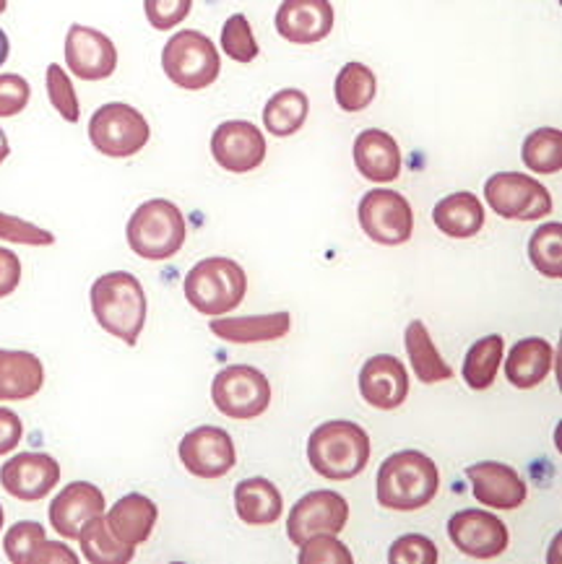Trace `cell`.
Here are the masks:
<instances>
[{"mask_svg": "<svg viewBox=\"0 0 562 564\" xmlns=\"http://www.w3.org/2000/svg\"><path fill=\"white\" fill-rule=\"evenodd\" d=\"M147 292L133 273L112 271L91 284V313L107 334L136 346L147 325Z\"/></svg>", "mask_w": 562, "mask_h": 564, "instance_id": "6da1fadb", "label": "cell"}, {"mask_svg": "<svg viewBox=\"0 0 562 564\" xmlns=\"http://www.w3.org/2000/svg\"><path fill=\"white\" fill-rule=\"evenodd\" d=\"M441 489L435 460L420 451H401L378 468V502L386 510L414 512L428 508Z\"/></svg>", "mask_w": 562, "mask_h": 564, "instance_id": "7a4b0ae2", "label": "cell"}, {"mask_svg": "<svg viewBox=\"0 0 562 564\" xmlns=\"http://www.w3.org/2000/svg\"><path fill=\"white\" fill-rule=\"evenodd\" d=\"M307 460L313 471L328 481H349L367 468L370 435L347 419L315 426L307 440Z\"/></svg>", "mask_w": 562, "mask_h": 564, "instance_id": "3957f363", "label": "cell"}, {"mask_svg": "<svg viewBox=\"0 0 562 564\" xmlns=\"http://www.w3.org/2000/svg\"><path fill=\"white\" fill-rule=\"evenodd\" d=\"M183 289L193 310L219 317L240 307L248 292V276L233 258H206L187 271Z\"/></svg>", "mask_w": 562, "mask_h": 564, "instance_id": "277c9868", "label": "cell"}, {"mask_svg": "<svg viewBox=\"0 0 562 564\" xmlns=\"http://www.w3.org/2000/svg\"><path fill=\"white\" fill-rule=\"evenodd\" d=\"M185 216L167 198H151L136 208L126 227V240L143 260H167L185 245Z\"/></svg>", "mask_w": 562, "mask_h": 564, "instance_id": "5b68a950", "label": "cell"}, {"mask_svg": "<svg viewBox=\"0 0 562 564\" xmlns=\"http://www.w3.org/2000/svg\"><path fill=\"white\" fill-rule=\"evenodd\" d=\"M162 68L164 76L180 89H208L221 74L219 50L206 34L196 32V29H183V32L172 34L164 45Z\"/></svg>", "mask_w": 562, "mask_h": 564, "instance_id": "8992f818", "label": "cell"}, {"mask_svg": "<svg viewBox=\"0 0 562 564\" xmlns=\"http://www.w3.org/2000/svg\"><path fill=\"white\" fill-rule=\"evenodd\" d=\"M151 139V128L136 107L107 102L91 115L89 141L99 154L112 159L136 156Z\"/></svg>", "mask_w": 562, "mask_h": 564, "instance_id": "52a82bcc", "label": "cell"}, {"mask_svg": "<svg viewBox=\"0 0 562 564\" xmlns=\"http://www.w3.org/2000/svg\"><path fill=\"white\" fill-rule=\"evenodd\" d=\"M212 401L221 414L235 422L258 419L271 403V382L250 365H233L212 382Z\"/></svg>", "mask_w": 562, "mask_h": 564, "instance_id": "ba28073f", "label": "cell"}, {"mask_svg": "<svg viewBox=\"0 0 562 564\" xmlns=\"http://www.w3.org/2000/svg\"><path fill=\"white\" fill-rule=\"evenodd\" d=\"M485 198L500 219L537 221L552 214V195L523 172H497L485 183Z\"/></svg>", "mask_w": 562, "mask_h": 564, "instance_id": "9c48e42d", "label": "cell"}, {"mask_svg": "<svg viewBox=\"0 0 562 564\" xmlns=\"http://www.w3.org/2000/svg\"><path fill=\"white\" fill-rule=\"evenodd\" d=\"M357 216L359 227L372 242L396 248V245L412 240L414 212L401 193L386 191V187L365 193L357 206Z\"/></svg>", "mask_w": 562, "mask_h": 564, "instance_id": "30bf717a", "label": "cell"}, {"mask_svg": "<svg viewBox=\"0 0 562 564\" xmlns=\"http://www.w3.org/2000/svg\"><path fill=\"white\" fill-rule=\"evenodd\" d=\"M177 453L185 471L206 481L227 476L237 463V451L229 432L212 424L187 432V435L180 440Z\"/></svg>", "mask_w": 562, "mask_h": 564, "instance_id": "8fae6325", "label": "cell"}, {"mask_svg": "<svg viewBox=\"0 0 562 564\" xmlns=\"http://www.w3.org/2000/svg\"><path fill=\"white\" fill-rule=\"evenodd\" d=\"M349 520V502L344 500L338 491L318 489L310 491L302 500L294 505L287 520V536L294 546L305 544L310 536H318V533H336L344 531Z\"/></svg>", "mask_w": 562, "mask_h": 564, "instance_id": "7c38bea8", "label": "cell"}, {"mask_svg": "<svg viewBox=\"0 0 562 564\" xmlns=\"http://www.w3.org/2000/svg\"><path fill=\"white\" fill-rule=\"evenodd\" d=\"M448 539L472 560H495L510 544L506 523L487 510H458L448 520Z\"/></svg>", "mask_w": 562, "mask_h": 564, "instance_id": "4fadbf2b", "label": "cell"}, {"mask_svg": "<svg viewBox=\"0 0 562 564\" xmlns=\"http://www.w3.org/2000/svg\"><path fill=\"white\" fill-rule=\"evenodd\" d=\"M66 65L82 82H105L118 68V47L99 29L71 24L66 34Z\"/></svg>", "mask_w": 562, "mask_h": 564, "instance_id": "5bb4252c", "label": "cell"}, {"mask_svg": "<svg viewBox=\"0 0 562 564\" xmlns=\"http://www.w3.org/2000/svg\"><path fill=\"white\" fill-rule=\"evenodd\" d=\"M212 156L221 170L245 175L263 164L266 139L261 128L248 120H227L214 130Z\"/></svg>", "mask_w": 562, "mask_h": 564, "instance_id": "9a60e30c", "label": "cell"}, {"mask_svg": "<svg viewBox=\"0 0 562 564\" xmlns=\"http://www.w3.org/2000/svg\"><path fill=\"white\" fill-rule=\"evenodd\" d=\"M61 481V466L47 453H19L0 468V487L21 502L45 500Z\"/></svg>", "mask_w": 562, "mask_h": 564, "instance_id": "2e32d148", "label": "cell"}, {"mask_svg": "<svg viewBox=\"0 0 562 564\" xmlns=\"http://www.w3.org/2000/svg\"><path fill=\"white\" fill-rule=\"evenodd\" d=\"M359 393L372 409H399L409 395V375L403 361L391 354H378V357L367 359L359 370Z\"/></svg>", "mask_w": 562, "mask_h": 564, "instance_id": "e0dca14e", "label": "cell"}, {"mask_svg": "<svg viewBox=\"0 0 562 564\" xmlns=\"http://www.w3.org/2000/svg\"><path fill=\"white\" fill-rule=\"evenodd\" d=\"M334 29L331 0H284L277 11V32L292 45H315Z\"/></svg>", "mask_w": 562, "mask_h": 564, "instance_id": "ac0fdd59", "label": "cell"}, {"mask_svg": "<svg viewBox=\"0 0 562 564\" xmlns=\"http://www.w3.org/2000/svg\"><path fill=\"white\" fill-rule=\"evenodd\" d=\"M468 481H472L474 497L477 502L487 505L493 510H516L526 502V484L518 476L516 468L508 463L497 460H482L466 468Z\"/></svg>", "mask_w": 562, "mask_h": 564, "instance_id": "d6986e66", "label": "cell"}, {"mask_svg": "<svg viewBox=\"0 0 562 564\" xmlns=\"http://www.w3.org/2000/svg\"><path fill=\"white\" fill-rule=\"evenodd\" d=\"M97 516H105V495L102 489H97L89 481L68 484L50 502V523L68 541H76L82 528Z\"/></svg>", "mask_w": 562, "mask_h": 564, "instance_id": "ffe728a7", "label": "cell"}, {"mask_svg": "<svg viewBox=\"0 0 562 564\" xmlns=\"http://www.w3.org/2000/svg\"><path fill=\"white\" fill-rule=\"evenodd\" d=\"M355 164L370 183H393L401 175L399 143L380 128L363 130L355 139Z\"/></svg>", "mask_w": 562, "mask_h": 564, "instance_id": "44dd1931", "label": "cell"}, {"mask_svg": "<svg viewBox=\"0 0 562 564\" xmlns=\"http://www.w3.org/2000/svg\"><path fill=\"white\" fill-rule=\"evenodd\" d=\"M212 334L227 344H266L279 341L290 334V313L250 315V317H214L208 323Z\"/></svg>", "mask_w": 562, "mask_h": 564, "instance_id": "7402d4cb", "label": "cell"}, {"mask_svg": "<svg viewBox=\"0 0 562 564\" xmlns=\"http://www.w3.org/2000/svg\"><path fill=\"white\" fill-rule=\"evenodd\" d=\"M554 370V349L544 338H523L506 357V378L518 390H531Z\"/></svg>", "mask_w": 562, "mask_h": 564, "instance_id": "603a6c76", "label": "cell"}, {"mask_svg": "<svg viewBox=\"0 0 562 564\" xmlns=\"http://www.w3.org/2000/svg\"><path fill=\"white\" fill-rule=\"evenodd\" d=\"M160 510L149 500L147 495H126L112 505L107 512V525L118 536L122 544L139 546L143 541H149L151 531H154Z\"/></svg>", "mask_w": 562, "mask_h": 564, "instance_id": "cb8c5ba5", "label": "cell"}, {"mask_svg": "<svg viewBox=\"0 0 562 564\" xmlns=\"http://www.w3.org/2000/svg\"><path fill=\"white\" fill-rule=\"evenodd\" d=\"M45 386V367L32 351L0 349V401H26Z\"/></svg>", "mask_w": 562, "mask_h": 564, "instance_id": "d4e9b609", "label": "cell"}, {"mask_svg": "<svg viewBox=\"0 0 562 564\" xmlns=\"http://www.w3.org/2000/svg\"><path fill=\"white\" fill-rule=\"evenodd\" d=\"M432 221L453 240H468L485 227V206L477 195L468 191L451 193L432 208Z\"/></svg>", "mask_w": 562, "mask_h": 564, "instance_id": "484cf974", "label": "cell"}, {"mask_svg": "<svg viewBox=\"0 0 562 564\" xmlns=\"http://www.w3.org/2000/svg\"><path fill=\"white\" fill-rule=\"evenodd\" d=\"M284 500L273 481L263 476L245 479L235 487V512L248 525H273L281 518Z\"/></svg>", "mask_w": 562, "mask_h": 564, "instance_id": "4316f807", "label": "cell"}, {"mask_svg": "<svg viewBox=\"0 0 562 564\" xmlns=\"http://www.w3.org/2000/svg\"><path fill=\"white\" fill-rule=\"evenodd\" d=\"M403 346H407L409 361H412V370L424 386H435V382H445L453 378L451 365L441 357L437 346L432 344L430 330L424 328L422 321H412L407 325V334H403Z\"/></svg>", "mask_w": 562, "mask_h": 564, "instance_id": "83f0119b", "label": "cell"}, {"mask_svg": "<svg viewBox=\"0 0 562 564\" xmlns=\"http://www.w3.org/2000/svg\"><path fill=\"white\" fill-rule=\"evenodd\" d=\"M310 112V99L300 89H281L263 107V126L277 139L294 135L305 126Z\"/></svg>", "mask_w": 562, "mask_h": 564, "instance_id": "f1b7e54d", "label": "cell"}, {"mask_svg": "<svg viewBox=\"0 0 562 564\" xmlns=\"http://www.w3.org/2000/svg\"><path fill=\"white\" fill-rule=\"evenodd\" d=\"M78 541H82V552L91 564H126L133 560L136 546L122 544V541L115 536L107 525L105 516L91 518L89 523L82 528L78 533Z\"/></svg>", "mask_w": 562, "mask_h": 564, "instance_id": "f546056e", "label": "cell"}, {"mask_svg": "<svg viewBox=\"0 0 562 564\" xmlns=\"http://www.w3.org/2000/svg\"><path fill=\"white\" fill-rule=\"evenodd\" d=\"M375 91H378V82L375 74L363 63H347L338 70L334 94L336 102L344 112H363L372 105Z\"/></svg>", "mask_w": 562, "mask_h": 564, "instance_id": "4dcf8cb0", "label": "cell"}, {"mask_svg": "<svg viewBox=\"0 0 562 564\" xmlns=\"http://www.w3.org/2000/svg\"><path fill=\"white\" fill-rule=\"evenodd\" d=\"M502 351H506V341L502 336H485L472 349L466 351L464 359V380L472 390H487L495 382V375L500 370Z\"/></svg>", "mask_w": 562, "mask_h": 564, "instance_id": "1f68e13d", "label": "cell"}, {"mask_svg": "<svg viewBox=\"0 0 562 564\" xmlns=\"http://www.w3.org/2000/svg\"><path fill=\"white\" fill-rule=\"evenodd\" d=\"M523 164L539 175H558L562 170V133L558 128H537L526 135L521 149Z\"/></svg>", "mask_w": 562, "mask_h": 564, "instance_id": "d6a6232c", "label": "cell"}, {"mask_svg": "<svg viewBox=\"0 0 562 564\" xmlns=\"http://www.w3.org/2000/svg\"><path fill=\"white\" fill-rule=\"evenodd\" d=\"M531 265L547 279H562V224L552 221L539 227L529 240Z\"/></svg>", "mask_w": 562, "mask_h": 564, "instance_id": "836d02e7", "label": "cell"}, {"mask_svg": "<svg viewBox=\"0 0 562 564\" xmlns=\"http://www.w3.org/2000/svg\"><path fill=\"white\" fill-rule=\"evenodd\" d=\"M221 50L233 57L235 63H253L258 57V42L253 37L248 19L242 13H235L221 26Z\"/></svg>", "mask_w": 562, "mask_h": 564, "instance_id": "e575fe53", "label": "cell"}, {"mask_svg": "<svg viewBox=\"0 0 562 564\" xmlns=\"http://www.w3.org/2000/svg\"><path fill=\"white\" fill-rule=\"evenodd\" d=\"M42 541H47L45 525L37 523V520H21V523L11 525L9 533H6V556H9L13 564H29Z\"/></svg>", "mask_w": 562, "mask_h": 564, "instance_id": "d590c367", "label": "cell"}, {"mask_svg": "<svg viewBox=\"0 0 562 564\" xmlns=\"http://www.w3.org/2000/svg\"><path fill=\"white\" fill-rule=\"evenodd\" d=\"M47 97L50 105L55 107L57 115L66 122H78V118H82V107H78L74 84H71L63 65L57 63L47 65Z\"/></svg>", "mask_w": 562, "mask_h": 564, "instance_id": "8d00e7d4", "label": "cell"}, {"mask_svg": "<svg viewBox=\"0 0 562 564\" xmlns=\"http://www.w3.org/2000/svg\"><path fill=\"white\" fill-rule=\"evenodd\" d=\"M300 564H352L355 556L347 546L342 544L331 533H318V536H310L305 544H300Z\"/></svg>", "mask_w": 562, "mask_h": 564, "instance_id": "74e56055", "label": "cell"}, {"mask_svg": "<svg viewBox=\"0 0 562 564\" xmlns=\"http://www.w3.org/2000/svg\"><path fill=\"white\" fill-rule=\"evenodd\" d=\"M0 240L13 245H29V248H47V245L55 242V235L37 227V224L0 212Z\"/></svg>", "mask_w": 562, "mask_h": 564, "instance_id": "f35d334b", "label": "cell"}, {"mask_svg": "<svg viewBox=\"0 0 562 564\" xmlns=\"http://www.w3.org/2000/svg\"><path fill=\"white\" fill-rule=\"evenodd\" d=\"M388 562L391 564H435L437 546L432 539L420 536V533H407V536L396 539L388 549Z\"/></svg>", "mask_w": 562, "mask_h": 564, "instance_id": "ab89813d", "label": "cell"}, {"mask_svg": "<svg viewBox=\"0 0 562 564\" xmlns=\"http://www.w3.org/2000/svg\"><path fill=\"white\" fill-rule=\"evenodd\" d=\"M191 9L193 0H143V13H147L149 24L160 32H170L183 24Z\"/></svg>", "mask_w": 562, "mask_h": 564, "instance_id": "60d3db41", "label": "cell"}, {"mask_svg": "<svg viewBox=\"0 0 562 564\" xmlns=\"http://www.w3.org/2000/svg\"><path fill=\"white\" fill-rule=\"evenodd\" d=\"M32 99V86L19 74H0V118H17Z\"/></svg>", "mask_w": 562, "mask_h": 564, "instance_id": "b9f144b4", "label": "cell"}, {"mask_svg": "<svg viewBox=\"0 0 562 564\" xmlns=\"http://www.w3.org/2000/svg\"><path fill=\"white\" fill-rule=\"evenodd\" d=\"M21 284V260L17 252L0 248V300L17 292Z\"/></svg>", "mask_w": 562, "mask_h": 564, "instance_id": "7bdbcfd3", "label": "cell"}, {"mask_svg": "<svg viewBox=\"0 0 562 564\" xmlns=\"http://www.w3.org/2000/svg\"><path fill=\"white\" fill-rule=\"evenodd\" d=\"M21 435H24V424H21L19 414H13L11 409H0V455L17 451Z\"/></svg>", "mask_w": 562, "mask_h": 564, "instance_id": "ee69618b", "label": "cell"}, {"mask_svg": "<svg viewBox=\"0 0 562 564\" xmlns=\"http://www.w3.org/2000/svg\"><path fill=\"white\" fill-rule=\"evenodd\" d=\"M57 562L76 564L78 556L71 552L66 544H50V541H42L37 552L32 554V560H29V564H57Z\"/></svg>", "mask_w": 562, "mask_h": 564, "instance_id": "f6af8a7d", "label": "cell"}, {"mask_svg": "<svg viewBox=\"0 0 562 564\" xmlns=\"http://www.w3.org/2000/svg\"><path fill=\"white\" fill-rule=\"evenodd\" d=\"M9 55H11V42H9V34H6L3 29H0V65H3L6 61H9Z\"/></svg>", "mask_w": 562, "mask_h": 564, "instance_id": "bcb514c9", "label": "cell"}, {"mask_svg": "<svg viewBox=\"0 0 562 564\" xmlns=\"http://www.w3.org/2000/svg\"><path fill=\"white\" fill-rule=\"evenodd\" d=\"M9 154H11V147H9V135L3 133V128H0V164L6 162V159H9Z\"/></svg>", "mask_w": 562, "mask_h": 564, "instance_id": "7dc6e473", "label": "cell"}, {"mask_svg": "<svg viewBox=\"0 0 562 564\" xmlns=\"http://www.w3.org/2000/svg\"><path fill=\"white\" fill-rule=\"evenodd\" d=\"M3 523H6V512L0 508V531H3Z\"/></svg>", "mask_w": 562, "mask_h": 564, "instance_id": "c3c4849f", "label": "cell"}, {"mask_svg": "<svg viewBox=\"0 0 562 564\" xmlns=\"http://www.w3.org/2000/svg\"><path fill=\"white\" fill-rule=\"evenodd\" d=\"M9 9V0H0V13Z\"/></svg>", "mask_w": 562, "mask_h": 564, "instance_id": "681fc988", "label": "cell"}]
</instances>
